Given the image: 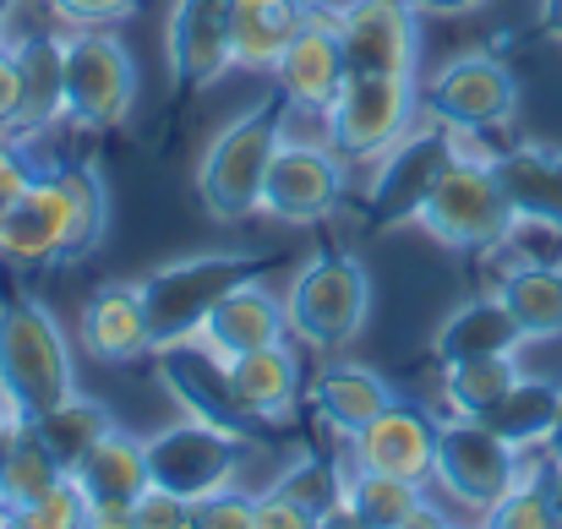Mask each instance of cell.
Wrapping results in <instances>:
<instances>
[{"mask_svg": "<svg viewBox=\"0 0 562 529\" xmlns=\"http://www.w3.org/2000/svg\"><path fill=\"white\" fill-rule=\"evenodd\" d=\"M110 191L93 165L38 170L33 185L0 207V257L22 268H66L104 240Z\"/></svg>", "mask_w": 562, "mask_h": 529, "instance_id": "cell-1", "label": "cell"}, {"mask_svg": "<svg viewBox=\"0 0 562 529\" xmlns=\"http://www.w3.org/2000/svg\"><path fill=\"white\" fill-rule=\"evenodd\" d=\"M71 393H77V360L55 312L33 295H5L0 301V404L22 426H33Z\"/></svg>", "mask_w": 562, "mask_h": 529, "instance_id": "cell-2", "label": "cell"}, {"mask_svg": "<svg viewBox=\"0 0 562 529\" xmlns=\"http://www.w3.org/2000/svg\"><path fill=\"white\" fill-rule=\"evenodd\" d=\"M273 268V251H196L181 262L154 268L148 279H137L143 290V312H148V339L154 350L187 345L202 334L207 312L246 279H262Z\"/></svg>", "mask_w": 562, "mask_h": 529, "instance_id": "cell-3", "label": "cell"}, {"mask_svg": "<svg viewBox=\"0 0 562 529\" xmlns=\"http://www.w3.org/2000/svg\"><path fill=\"white\" fill-rule=\"evenodd\" d=\"M279 143H284V110L273 99L240 110L207 143V154L196 165V202L207 207V218L240 224V218L262 213V180H268Z\"/></svg>", "mask_w": 562, "mask_h": 529, "instance_id": "cell-4", "label": "cell"}, {"mask_svg": "<svg viewBox=\"0 0 562 529\" xmlns=\"http://www.w3.org/2000/svg\"><path fill=\"white\" fill-rule=\"evenodd\" d=\"M372 317V279L356 251H317L284 290V323L301 350H345Z\"/></svg>", "mask_w": 562, "mask_h": 529, "instance_id": "cell-5", "label": "cell"}, {"mask_svg": "<svg viewBox=\"0 0 562 529\" xmlns=\"http://www.w3.org/2000/svg\"><path fill=\"white\" fill-rule=\"evenodd\" d=\"M323 121H328V148L345 165H376L420 121V88L404 71H350Z\"/></svg>", "mask_w": 562, "mask_h": 529, "instance_id": "cell-6", "label": "cell"}, {"mask_svg": "<svg viewBox=\"0 0 562 529\" xmlns=\"http://www.w3.org/2000/svg\"><path fill=\"white\" fill-rule=\"evenodd\" d=\"M492 159V154H486ZM486 159H453L442 180L426 191L415 224L448 251H497L514 229V207Z\"/></svg>", "mask_w": 562, "mask_h": 529, "instance_id": "cell-7", "label": "cell"}, {"mask_svg": "<svg viewBox=\"0 0 562 529\" xmlns=\"http://www.w3.org/2000/svg\"><path fill=\"white\" fill-rule=\"evenodd\" d=\"M137 104V60L110 27L66 33V121L77 132H110Z\"/></svg>", "mask_w": 562, "mask_h": 529, "instance_id": "cell-8", "label": "cell"}, {"mask_svg": "<svg viewBox=\"0 0 562 529\" xmlns=\"http://www.w3.org/2000/svg\"><path fill=\"white\" fill-rule=\"evenodd\" d=\"M464 154V137L448 132L437 115H420L382 159H376L372 191H367V207H372L376 224H415L426 191L442 180V170Z\"/></svg>", "mask_w": 562, "mask_h": 529, "instance_id": "cell-9", "label": "cell"}, {"mask_svg": "<svg viewBox=\"0 0 562 529\" xmlns=\"http://www.w3.org/2000/svg\"><path fill=\"white\" fill-rule=\"evenodd\" d=\"M431 115L459 132L464 143L470 137H486V132H503L514 115H519V77L486 55V49H470V55H453L437 77H431V93H426Z\"/></svg>", "mask_w": 562, "mask_h": 529, "instance_id": "cell-10", "label": "cell"}, {"mask_svg": "<svg viewBox=\"0 0 562 529\" xmlns=\"http://www.w3.org/2000/svg\"><path fill=\"white\" fill-rule=\"evenodd\" d=\"M519 464L525 453L514 442H503L486 420H442L437 431V464H431V481L459 503V508H475L486 514L514 481H519Z\"/></svg>", "mask_w": 562, "mask_h": 529, "instance_id": "cell-11", "label": "cell"}, {"mask_svg": "<svg viewBox=\"0 0 562 529\" xmlns=\"http://www.w3.org/2000/svg\"><path fill=\"white\" fill-rule=\"evenodd\" d=\"M240 448H246L240 437H229V431H218L207 420L181 415L176 426H165V431H154L143 442V453H148V486H165V492H176L187 503H202L207 492H218V486L235 481Z\"/></svg>", "mask_w": 562, "mask_h": 529, "instance_id": "cell-12", "label": "cell"}, {"mask_svg": "<svg viewBox=\"0 0 562 529\" xmlns=\"http://www.w3.org/2000/svg\"><path fill=\"white\" fill-rule=\"evenodd\" d=\"M154 354H159V382L181 404V415L207 420V426H218V431H229L240 442H251L262 431V420L240 404L224 354H213L202 339H187V345H170V350H154Z\"/></svg>", "mask_w": 562, "mask_h": 529, "instance_id": "cell-13", "label": "cell"}, {"mask_svg": "<svg viewBox=\"0 0 562 529\" xmlns=\"http://www.w3.org/2000/svg\"><path fill=\"white\" fill-rule=\"evenodd\" d=\"M345 202V159L317 143H279L268 180H262V213L279 224H323Z\"/></svg>", "mask_w": 562, "mask_h": 529, "instance_id": "cell-14", "label": "cell"}, {"mask_svg": "<svg viewBox=\"0 0 562 529\" xmlns=\"http://www.w3.org/2000/svg\"><path fill=\"white\" fill-rule=\"evenodd\" d=\"M345 77H350V66H345L334 5L328 0H306V22L295 27V38L273 60V82H279L284 104H295L306 115H323L334 104V93L345 88Z\"/></svg>", "mask_w": 562, "mask_h": 529, "instance_id": "cell-15", "label": "cell"}, {"mask_svg": "<svg viewBox=\"0 0 562 529\" xmlns=\"http://www.w3.org/2000/svg\"><path fill=\"white\" fill-rule=\"evenodd\" d=\"M350 71H404L420 66V11L415 0H345L334 5Z\"/></svg>", "mask_w": 562, "mask_h": 529, "instance_id": "cell-16", "label": "cell"}, {"mask_svg": "<svg viewBox=\"0 0 562 529\" xmlns=\"http://www.w3.org/2000/svg\"><path fill=\"white\" fill-rule=\"evenodd\" d=\"M229 27H235V0H176L170 5L165 60H170L176 88L196 93V88H213L224 71H235Z\"/></svg>", "mask_w": 562, "mask_h": 529, "instance_id": "cell-17", "label": "cell"}, {"mask_svg": "<svg viewBox=\"0 0 562 529\" xmlns=\"http://www.w3.org/2000/svg\"><path fill=\"white\" fill-rule=\"evenodd\" d=\"M437 431H442V420H431L420 404L393 398L361 437H350V453H356L361 470L426 486L431 481V464H437Z\"/></svg>", "mask_w": 562, "mask_h": 529, "instance_id": "cell-18", "label": "cell"}, {"mask_svg": "<svg viewBox=\"0 0 562 529\" xmlns=\"http://www.w3.org/2000/svg\"><path fill=\"white\" fill-rule=\"evenodd\" d=\"M196 339H202L213 354H224V360L251 354V350H268V345L290 339L284 295H273L262 279H246V284H235V290L207 312V323H202Z\"/></svg>", "mask_w": 562, "mask_h": 529, "instance_id": "cell-19", "label": "cell"}, {"mask_svg": "<svg viewBox=\"0 0 562 529\" xmlns=\"http://www.w3.org/2000/svg\"><path fill=\"white\" fill-rule=\"evenodd\" d=\"M486 165H492V176L503 185L514 218L562 229V148H552V143H514V148L492 154Z\"/></svg>", "mask_w": 562, "mask_h": 529, "instance_id": "cell-20", "label": "cell"}, {"mask_svg": "<svg viewBox=\"0 0 562 529\" xmlns=\"http://www.w3.org/2000/svg\"><path fill=\"white\" fill-rule=\"evenodd\" d=\"M334 525L356 529H415V525H448V514H437L426 503L420 481H398V475H376V470H345V508Z\"/></svg>", "mask_w": 562, "mask_h": 529, "instance_id": "cell-21", "label": "cell"}, {"mask_svg": "<svg viewBox=\"0 0 562 529\" xmlns=\"http://www.w3.org/2000/svg\"><path fill=\"white\" fill-rule=\"evenodd\" d=\"M393 398H398V393L387 387V376L372 371V365H361V360H328V365L317 371V382H312V409H317L323 426L339 431L345 442L361 437Z\"/></svg>", "mask_w": 562, "mask_h": 529, "instance_id": "cell-22", "label": "cell"}, {"mask_svg": "<svg viewBox=\"0 0 562 529\" xmlns=\"http://www.w3.org/2000/svg\"><path fill=\"white\" fill-rule=\"evenodd\" d=\"M82 345L104 365H132V360L154 354L143 290L137 284H104V290H93L88 306H82Z\"/></svg>", "mask_w": 562, "mask_h": 529, "instance_id": "cell-23", "label": "cell"}, {"mask_svg": "<svg viewBox=\"0 0 562 529\" xmlns=\"http://www.w3.org/2000/svg\"><path fill=\"white\" fill-rule=\"evenodd\" d=\"M229 365V382L240 393V404L262 420V426H279L295 415L301 393H306V376H301V354L290 350L284 339L268 345V350H251V354H235L224 360Z\"/></svg>", "mask_w": 562, "mask_h": 529, "instance_id": "cell-24", "label": "cell"}, {"mask_svg": "<svg viewBox=\"0 0 562 529\" xmlns=\"http://www.w3.org/2000/svg\"><path fill=\"white\" fill-rule=\"evenodd\" d=\"M16 71H22V115H16V137L49 132L55 121H66V38L55 33H27L11 44Z\"/></svg>", "mask_w": 562, "mask_h": 529, "instance_id": "cell-25", "label": "cell"}, {"mask_svg": "<svg viewBox=\"0 0 562 529\" xmlns=\"http://www.w3.org/2000/svg\"><path fill=\"white\" fill-rule=\"evenodd\" d=\"M71 481L82 486L88 503H137L148 492V453L126 426H110L77 464Z\"/></svg>", "mask_w": 562, "mask_h": 529, "instance_id": "cell-26", "label": "cell"}, {"mask_svg": "<svg viewBox=\"0 0 562 529\" xmlns=\"http://www.w3.org/2000/svg\"><path fill=\"white\" fill-rule=\"evenodd\" d=\"M519 345H525V334H519V323L508 317V306L492 290V295H475V301H464L459 312L442 317V328L431 339V354L448 365V360H475V354H514Z\"/></svg>", "mask_w": 562, "mask_h": 529, "instance_id": "cell-27", "label": "cell"}, {"mask_svg": "<svg viewBox=\"0 0 562 529\" xmlns=\"http://www.w3.org/2000/svg\"><path fill=\"white\" fill-rule=\"evenodd\" d=\"M497 301L519 323L525 345L562 339V262H514L497 279Z\"/></svg>", "mask_w": 562, "mask_h": 529, "instance_id": "cell-28", "label": "cell"}, {"mask_svg": "<svg viewBox=\"0 0 562 529\" xmlns=\"http://www.w3.org/2000/svg\"><path fill=\"white\" fill-rule=\"evenodd\" d=\"M306 22V0H235L229 60L235 71H273L295 27Z\"/></svg>", "mask_w": 562, "mask_h": 529, "instance_id": "cell-29", "label": "cell"}, {"mask_svg": "<svg viewBox=\"0 0 562 529\" xmlns=\"http://www.w3.org/2000/svg\"><path fill=\"white\" fill-rule=\"evenodd\" d=\"M558 420H562V382H552V376H525V371H519V382L503 393V404L486 415V426H492L503 442H514L519 453L547 448V442L558 437Z\"/></svg>", "mask_w": 562, "mask_h": 529, "instance_id": "cell-30", "label": "cell"}, {"mask_svg": "<svg viewBox=\"0 0 562 529\" xmlns=\"http://www.w3.org/2000/svg\"><path fill=\"white\" fill-rule=\"evenodd\" d=\"M60 475H66V470H60V459L44 448V437H38L33 426H16L11 442L0 448V525L5 529L16 525V514H22L27 503H38Z\"/></svg>", "mask_w": 562, "mask_h": 529, "instance_id": "cell-31", "label": "cell"}, {"mask_svg": "<svg viewBox=\"0 0 562 529\" xmlns=\"http://www.w3.org/2000/svg\"><path fill=\"white\" fill-rule=\"evenodd\" d=\"M514 382H519V360H514V354L448 360V365H442V404H448V415H459V420H486Z\"/></svg>", "mask_w": 562, "mask_h": 529, "instance_id": "cell-32", "label": "cell"}, {"mask_svg": "<svg viewBox=\"0 0 562 529\" xmlns=\"http://www.w3.org/2000/svg\"><path fill=\"white\" fill-rule=\"evenodd\" d=\"M268 492L284 497L290 508H301L312 529H323V525H334L339 508H345V464H334L323 453H301Z\"/></svg>", "mask_w": 562, "mask_h": 529, "instance_id": "cell-33", "label": "cell"}, {"mask_svg": "<svg viewBox=\"0 0 562 529\" xmlns=\"http://www.w3.org/2000/svg\"><path fill=\"white\" fill-rule=\"evenodd\" d=\"M110 426H121V420L110 415V404H99V398H88V393H71V398H60L49 415L33 420V431L44 437V448L60 459L66 475H71V464H77Z\"/></svg>", "mask_w": 562, "mask_h": 529, "instance_id": "cell-34", "label": "cell"}, {"mask_svg": "<svg viewBox=\"0 0 562 529\" xmlns=\"http://www.w3.org/2000/svg\"><path fill=\"white\" fill-rule=\"evenodd\" d=\"M11 529H88V497L71 475H60L38 503H27Z\"/></svg>", "mask_w": 562, "mask_h": 529, "instance_id": "cell-35", "label": "cell"}, {"mask_svg": "<svg viewBox=\"0 0 562 529\" xmlns=\"http://www.w3.org/2000/svg\"><path fill=\"white\" fill-rule=\"evenodd\" d=\"M191 529H257V497L218 486L202 503H191Z\"/></svg>", "mask_w": 562, "mask_h": 529, "instance_id": "cell-36", "label": "cell"}, {"mask_svg": "<svg viewBox=\"0 0 562 529\" xmlns=\"http://www.w3.org/2000/svg\"><path fill=\"white\" fill-rule=\"evenodd\" d=\"M66 27H121L143 11V0H44Z\"/></svg>", "mask_w": 562, "mask_h": 529, "instance_id": "cell-37", "label": "cell"}, {"mask_svg": "<svg viewBox=\"0 0 562 529\" xmlns=\"http://www.w3.org/2000/svg\"><path fill=\"white\" fill-rule=\"evenodd\" d=\"M137 529H191V503L165 486H148L137 497Z\"/></svg>", "mask_w": 562, "mask_h": 529, "instance_id": "cell-38", "label": "cell"}, {"mask_svg": "<svg viewBox=\"0 0 562 529\" xmlns=\"http://www.w3.org/2000/svg\"><path fill=\"white\" fill-rule=\"evenodd\" d=\"M33 176H38V165L22 154V143H16V137H5V132H0V207H5V202H16V196L33 185Z\"/></svg>", "mask_w": 562, "mask_h": 529, "instance_id": "cell-39", "label": "cell"}, {"mask_svg": "<svg viewBox=\"0 0 562 529\" xmlns=\"http://www.w3.org/2000/svg\"><path fill=\"white\" fill-rule=\"evenodd\" d=\"M16 115H22V71L11 44H0V132L16 137Z\"/></svg>", "mask_w": 562, "mask_h": 529, "instance_id": "cell-40", "label": "cell"}, {"mask_svg": "<svg viewBox=\"0 0 562 529\" xmlns=\"http://www.w3.org/2000/svg\"><path fill=\"white\" fill-rule=\"evenodd\" d=\"M486 0H415V11L420 16H470V11H481Z\"/></svg>", "mask_w": 562, "mask_h": 529, "instance_id": "cell-41", "label": "cell"}, {"mask_svg": "<svg viewBox=\"0 0 562 529\" xmlns=\"http://www.w3.org/2000/svg\"><path fill=\"white\" fill-rule=\"evenodd\" d=\"M541 33L562 44V0H541Z\"/></svg>", "mask_w": 562, "mask_h": 529, "instance_id": "cell-42", "label": "cell"}, {"mask_svg": "<svg viewBox=\"0 0 562 529\" xmlns=\"http://www.w3.org/2000/svg\"><path fill=\"white\" fill-rule=\"evenodd\" d=\"M552 508H558V525H562V453H552Z\"/></svg>", "mask_w": 562, "mask_h": 529, "instance_id": "cell-43", "label": "cell"}, {"mask_svg": "<svg viewBox=\"0 0 562 529\" xmlns=\"http://www.w3.org/2000/svg\"><path fill=\"white\" fill-rule=\"evenodd\" d=\"M16 426H22V420H16V415H11V409H5V404H0V448H5V442H11V431H16Z\"/></svg>", "mask_w": 562, "mask_h": 529, "instance_id": "cell-44", "label": "cell"}, {"mask_svg": "<svg viewBox=\"0 0 562 529\" xmlns=\"http://www.w3.org/2000/svg\"><path fill=\"white\" fill-rule=\"evenodd\" d=\"M547 448H552V453H562V420H558V437H552V442H547Z\"/></svg>", "mask_w": 562, "mask_h": 529, "instance_id": "cell-45", "label": "cell"}, {"mask_svg": "<svg viewBox=\"0 0 562 529\" xmlns=\"http://www.w3.org/2000/svg\"><path fill=\"white\" fill-rule=\"evenodd\" d=\"M11 5H16V0H0V22H5V16H11Z\"/></svg>", "mask_w": 562, "mask_h": 529, "instance_id": "cell-46", "label": "cell"}, {"mask_svg": "<svg viewBox=\"0 0 562 529\" xmlns=\"http://www.w3.org/2000/svg\"><path fill=\"white\" fill-rule=\"evenodd\" d=\"M0 44H5V33H0Z\"/></svg>", "mask_w": 562, "mask_h": 529, "instance_id": "cell-47", "label": "cell"}]
</instances>
